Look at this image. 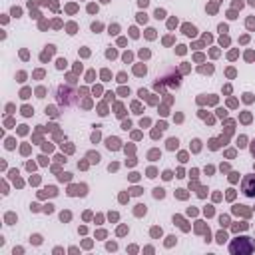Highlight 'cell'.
<instances>
[{
	"instance_id": "obj_5",
	"label": "cell",
	"mask_w": 255,
	"mask_h": 255,
	"mask_svg": "<svg viewBox=\"0 0 255 255\" xmlns=\"http://www.w3.org/2000/svg\"><path fill=\"white\" fill-rule=\"evenodd\" d=\"M251 153L255 155V141H253V145H251Z\"/></svg>"
},
{
	"instance_id": "obj_4",
	"label": "cell",
	"mask_w": 255,
	"mask_h": 255,
	"mask_svg": "<svg viewBox=\"0 0 255 255\" xmlns=\"http://www.w3.org/2000/svg\"><path fill=\"white\" fill-rule=\"evenodd\" d=\"M108 147H118V139H108Z\"/></svg>"
},
{
	"instance_id": "obj_2",
	"label": "cell",
	"mask_w": 255,
	"mask_h": 255,
	"mask_svg": "<svg viewBox=\"0 0 255 255\" xmlns=\"http://www.w3.org/2000/svg\"><path fill=\"white\" fill-rule=\"evenodd\" d=\"M76 96H78V94H76L70 86H60V88L56 90V98H58V102H60L62 106H66V108L76 104V100H78Z\"/></svg>"
},
{
	"instance_id": "obj_3",
	"label": "cell",
	"mask_w": 255,
	"mask_h": 255,
	"mask_svg": "<svg viewBox=\"0 0 255 255\" xmlns=\"http://www.w3.org/2000/svg\"><path fill=\"white\" fill-rule=\"evenodd\" d=\"M241 189H243L245 195L255 197V175H245L243 177V183H241Z\"/></svg>"
},
{
	"instance_id": "obj_1",
	"label": "cell",
	"mask_w": 255,
	"mask_h": 255,
	"mask_svg": "<svg viewBox=\"0 0 255 255\" xmlns=\"http://www.w3.org/2000/svg\"><path fill=\"white\" fill-rule=\"evenodd\" d=\"M229 251H231L233 255H249V253L255 251V243H253L249 237H239V239H235V241L229 245Z\"/></svg>"
}]
</instances>
